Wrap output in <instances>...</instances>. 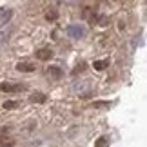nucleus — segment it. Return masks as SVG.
Returning a JSON list of instances; mask_svg holds the SVG:
<instances>
[{
    "mask_svg": "<svg viewBox=\"0 0 147 147\" xmlns=\"http://www.w3.org/2000/svg\"><path fill=\"white\" fill-rule=\"evenodd\" d=\"M67 35L71 38H75V40H80V38H84L87 35V29H86V26H82V24H71L67 27Z\"/></svg>",
    "mask_w": 147,
    "mask_h": 147,
    "instance_id": "nucleus-1",
    "label": "nucleus"
},
{
    "mask_svg": "<svg viewBox=\"0 0 147 147\" xmlns=\"http://www.w3.org/2000/svg\"><path fill=\"white\" fill-rule=\"evenodd\" d=\"M24 86L22 84H11V82H2L0 84V91L4 93H22L24 91Z\"/></svg>",
    "mask_w": 147,
    "mask_h": 147,
    "instance_id": "nucleus-2",
    "label": "nucleus"
},
{
    "mask_svg": "<svg viewBox=\"0 0 147 147\" xmlns=\"http://www.w3.org/2000/svg\"><path fill=\"white\" fill-rule=\"evenodd\" d=\"M11 16H13V9L9 7H0V27H4L7 22L11 20Z\"/></svg>",
    "mask_w": 147,
    "mask_h": 147,
    "instance_id": "nucleus-3",
    "label": "nucleus"
},
{
    "mask_svg": "<svg viewBox=\"0 0 147 147\" xmlns=\"http://www.w3.org/2000/svg\"><path fill=\"white\" fill-rule=\"evenodd\" d=\"M36 58H38V60H44V62H46V60H51V58H53V51H51L49 47L38 49V51H36Z\"/></svg>",
    "mask_w": 147,
    "mask_h": 147,
    "instance_id": "nucleus-4",
    "label": "nucleus"
},
{
    "mask_svg": "<svg viewBox=\"0 0 147 147\" xmlns=\"http://www.w3.org/2000/svg\"><path fill=\"white\" fill-rule=\"evenodd\" d=\"M16 69L22 71V73H31V71H35V64L33 62H18Z\"/></svg>",
    "mask_w": 147,
    "mask_h": 147,
    "instance_id": "nucleus-5",
    "label": "nucleus"
},
{
    "mask_svg": "<svg viewBox=\"0 0 147 147\" xmlns=\"http://www.w3.org/2000/svg\"><path fill=\"white\" fill-rule=\"evenodd\" d=\"M107 65H109V60H96V62H93V67L96 71H104Z\"/></svg>",
    "mask_w": 147,
    "mask_h": 147,
    "instance_id": "nucleus-6",
    "label": "nucleus"
},
{
    "mask_svg": "<svg viewBox=\"0 0 147 147\" xmlns=\"http://www.w3.org/2000/svg\"><path fill=\"white\" fill-rule=\"evenodd\" d=\"M49 76L51 78H60L62 76V69H60V67H56V65H53V67H49Z\"/></svg>",
    "mask_w": 147,
    "mask_h": 147,
    "instance_id": "nucleus-7",
    "label": "nucleus"
},
{
    "mask_svg": "<svg viewBox=\"0 0 147 147\" xmlns=\"http://www.w3.org/2000/svg\"><path fill=\"white\" fill-rule=\"evenodd\" d=\"M94 147H109V138H105V136L98 138L96 144H94Z\"/></svg>",
    "mask_w": 147,
    "mask_h": 147,
    "instance_id": "nucleus-8",
    "label": "nucleus"
},
{
    "mask_svg": "<svg viewBox=\"0 0 147 147\" xmlns=\"http://www.w3.org/2000/svg\"><path fill=\"white\" fill-rule=\"evenodd\" d=\"M47 98H46V94H42V93H35L31 96V102H46Z\"/></svg>",
    "mask_w": 147,
    "mask_h": 147,
    "instance_id": "nucleus-9",
    "label": "nucleus"
},
{
    "mask_svg": "<svg viewBox=\"0 0 147 147\" xmlns=\"http://www.w3.org/2000/svg\"><path fill=\"white\" fill-rule=\"evenodd\" d=\"M0 147H13V142H7L5 138H0Z\"/></svg>",
    "mask_w": 147,
    "mask_h": 147,
    "instance_id": "nucleus-10",
    "label": "nucleus"
},
{
    "mask_svg": "<svg viewBox=\"0 0 147 147\" xmlns=\"http://www.w3.org/2000/svg\"><path fill=\"white\" fill-rule=\"evenodd\" d=\"M16 105H18L16 102H5V104H4V109H15Z\"/></svg>",
    "mask_w": 147,
    "mask_h": 147,
    "instance_id": "nucleus-11",
    "label": "nucleus"
},
{
    "mask_svg": "<svg viewBox=\"0 0 147 147\" xmlns=\"http://www.w3.org/2000/svg\"><path fill=\"white\" fill-rule=\"evenodd\" d=\"M47 20H56V11H51V13H47Z\"/></svg>",
    "mask_w": 147,
    "mask_h": 147,
    "instance_id": "nucleus-12",
    "label": "nucleus"
},
{
    "mask_svg": "<svg viewBox=\"0 0 147 147\" xmlns=\"http://www.w3.org/2000/svg\"><path fill=\"white\" fill-rule=\"evenodd\" d=\"M94 107H109V104H104V102H96Z\"/></svg>",
    "mask_w": 147,
    "mask_h": 147,
    "instance_id": "nucleus-13",
    "label": "nucleus"
}]
</instances>
